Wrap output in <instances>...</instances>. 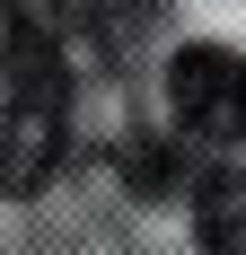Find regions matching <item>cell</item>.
Masks as SVG:
<instances>
[{"label":"cell","instance_id":"3957f363","mask_svg":"<svg viewBox=\"0 0 246 255\" xmlns=\"http://www.w3.org/2000/svg\"><path fill=\"white\" fill-rule=\"evenodd\" d=\"M149 18H158V0H62V35L88 44L97 62H123L149 35Z\"/></svg>","mask_w":246,"mask_h":255},{"label":"cell","instance_id":"7a4b0ae2","mask_svg":"<svg viewBox=\"0 0 246 255\" xmlns=\"http://www.w3.org/2000/svg\"><path fill=\"white\" fill-rule=\"evenodd\" d=\"M167 106H176V132L194 141H246V53L185 44L167 62Z\"/></svg>","mask_w":246,"mask_h":255},{"label":"cell","instance_id":"277c9868","mask_svg":"<svg viewBox=\"0 0 246 255\" xmlns=\"http://www.w3.org/2000/svg\"><path fill=\"white\" fill-rule=\"evenodd\" d=\"M194 229L202 255H246V167H211L194 185Z\"/></svg>","mask_w":246,"mask_h":255},{"label":"cell","instance_id":"6da1fadb","mask_svg":"<svg viewBox=\"0 0 246 255\" xmlns=\"http://www.w3.org/2000/svg\"><path fill=\"white\" fill-rule=\"evenodd\" d=\"M71 150V62L26 0H0V194H44Z\"/></svg>","mask_w":246,"mask_h":255},{"label":"cell","instance_id":"5b68a950","mask_svg":"<svg viewBox=\"0 0 246 255\" xmlns=\"http://www.w3.org/2000/svg\"><path fill=\"white\" fill-rule=\"evenodd\" d=\"M115 167L132 176V194H149V203H167L176 185H185V158H176L167 141H123V150H115Z\"/></svg>","mask_w":246,"mask_h":255}]
</instances>
